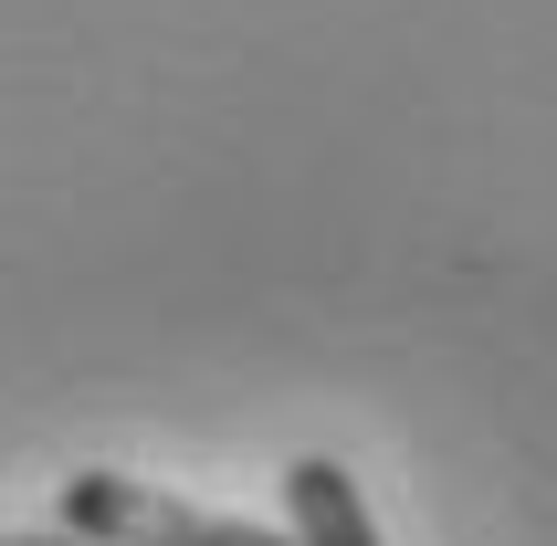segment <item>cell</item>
I'll list each match as a JSON object with an SVG mask.
<instances>
[{
	"label": "cell",
	"instance_id": "obj_1",
	"mask_svg": "<svg viewBox=\"0 0 557 546\" xmlns=\"http://www.w3.org/2000/svg\"><path fill=\"white\" fill-rule=\"evenodd\" d=\"M63 536H85V546H295L274 525L200 516V505L137 484V473H74L63 484Z\"/></svg>",
	"mask_w": 557,
	"mask_h": 546
},
{
	"label": "cell",
	"instance_id": "obj_2",
	"mask_svg": "<svg viewBox=\"0 0 557 546\" xmlns=\"http://www.w3.org/2000/svg\"><path fill=\"white\" fill-rule=\"evenodd\" d=\"M284 516H295V546H379L358 473L326 462V452H295V462H284Z\"/></svg>",
	"mask_w": 557,
	"mask_h": 546
},
{
	"label": "cell",
	"instance_id": "obj_3",
	"mask_svg": "<svg viewBox=\"0 0 557 546\" xmlns=\"http://www.w3.org/2000/svg\"><path fill=\"white\" fill-rule=\"evenodd\" d=\"M0 546H85V536H0Z\"/></svg>",
	"mask_w": 557,
	"mask_h": 546
}]
</instances>
